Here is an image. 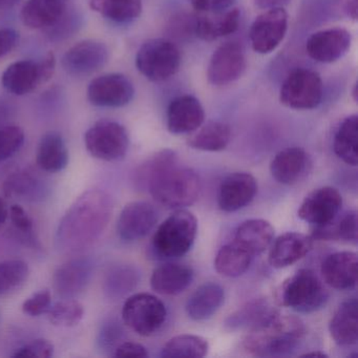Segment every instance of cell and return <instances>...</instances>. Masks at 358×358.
<instances>
[{
    "mask_svg": "<svg viewBox=\"0 0 358 358\" xmlns=\"http://www.w3.org/2000/svg\"><path fill=\"white\" fill-rule=\"evenodd\" d=\"M152 198L169 208L194 204L200 194V179L196 171L179 164L160 169L146 185Z\"/></svg>",
    "mask_w": 358,
    "mask_h": 358,
    "instance_id": "obj_3",
    "label": "cell"
},
{
    "mask_svg": "<svg viewBox=\"0 0 358 358\" xmlns=\"http://www.w3.org/2000/svg\"><path fill=\"white\" fill-rule=\"evenodd\" d=\"M358 305L355 299L343 301L329 324L331 337L337 345L350 347L358 341Z\"/></svg>",
    "mask_w": 358,
    "mask_h": 358,
    "instance_id": "obj_27",
    "label": "cell"
},
{
    "mask_svg": "<svg viewBox=\"0 0 358 358\" xmlns=\"http://www.w3.org/2000/svg\"><path fill=\"white\" fill-rule=\"evenodd\" d=\"M139 274L129 266L110 268L103 280V291L110 299H118L133 291L137 286Z\"/></svg>",
    "mask_w": 358,
    "mask_h": 358,
    "instance_id": "obj_37",
    "label": "cell"
},
{
    "mask_svg": "<svg viewBox=\"0 0 358 358\" xmlns=\"http://www.w3.org/2000/svg\"><path fill=\"white\" fill-rule=\"evenodd\" d=\"M352 35L343 28H331L313 33L306 43L308 56L320 64H333L349 51Z\"/></svg>",
    "mask_w": 358,
    "mask_h": 358,
    "instance_id": "obj_15",
    "label": "cell"
},
{
    "mask_svg": "<svg viewBox=\"0 0 358 358\" xmlns=\"http://www.w3.org/2000/svg\"><path fill=\"white\" fill-rule=\"evenodd\" d=\"M322 278L337 290L353 289L357 282V255L352 251L332 253L322 264Z\"/></svg>",
    "mask_w": 358,
    "mask_h": 358,
    "instance_id": "obj_22",
    "label": "cell"
},
{
    "mask_svg": "<svg viewBox=\"0 0 358 358\" xmlns=\"http://www.w3.org/2000/svg\"><path fill=\"white\" fill-rule=\"evenodd\" d=\"M312 247V241L299 232H286L278 236L269 252L270 265L276 269L289 267L303 259Z\"/></svg>",
    "mask_w": 358,
    "mask_h": 358,
    "instance_id": "obj_23",
    "label": "cell"
},
{
    "mask_svg": "<svg viewBox=\"0 0 358 358\" xmlns=\"http://www.w3.org/2000/svg\"><path fill=\"white\" fill-rule=\"evenodd\" d=\"M305 333V324L299 317L278 313L249 330L243 345L251 355L259 357L284 356L296 349Z\"/></svg>",
    "mask_w": 358,
    "mask_h": 358,
    "instance_id": "obj_2",
    "label": "cell"
},
{
    "mask_svg": "<svg viewBox=\"0 0 358 358\" xmlns=\"http://www.w3.org/2000/svg\"><path fill=\"white\" fill-rule=\"evenodd\" d=\"M90 6L117 24H129L142 13V0H90Z\"/></svg>",
    "mask_w": 358,
    "mask_h": 358,
    "instance_id": "obj_36",
    "label": "cell"
},
{
    "mask_svg": "<svg viewBox=\"0 0 358 358\" xmlns=\"http://www.w3.org/2000/svg\"><path fill=\"white\" fill-rule=\"evenodd\" d=\"M211 14L213 15L202 16L194 22V32L201 41H217L238 31L241 22L240 10L231 9Z\"/></svg>",
    "mask_w": 358,
    "mask_h": 358,
    "instance_id": "obj_26",
    "label": "cell"
},
{
    "mask_svg": "<svg viewBox=\"0 0 358 358\" xmlns=\"http://www.w3.org/2000/svg\"><path fill=\"white\" fill-rule=\"evenodd\" d=\"M135 96L133 83L122 74H106L90 83L87 97L100 108H122Z\"/></svg>",
    "mask_w": 358,
    "mask_h": 358,
    "instance_id": "obj_13",
    "label": "cell"
},
{
    "mask_svg": "<svg viewBox=\"0 0 358 358\" xmlns=\"http://www.w3.org/2000/svg\"><path fill=\"white\" fill-rule=\"evenodd\" d=\"M273 238L274 228L269 222L253 219L243 222L238 226L234 242L255 257L271 245Z\"/></svg>",
    "mask_w": 358,
    "mask_h": 358,
    "instance_id": "obj_25",
    "label": "cell"
},
{
    "mask_svg": "<svg viewBox=\"0 0 358 358\" xmlns=\"http://www.w3.org/2000/svg\"><path fill=\"white\" fill-rule=\"evenodd\" d=\"M291 0H253L259 9L270 10L275 8H284L290 3Z\"/></svg>",
    "mask_w": 358,
    "mask_h": 358,
    "instance_id": "obj_51",
    "label": "cell"
},
{
    "mask_svg": "<svg viewBox=\"0 0 358 358\" xmlns=\"http://www.w3.org/2000/svg\"><path fill=\"white\" fill-rule=\"evenodd\" d=\"M275 299L282 307L299 313H312L326 303L328 292L312 270L301 269L282 282Z\"/></svg>",
    "mask_w": 358,
    "mask_h": 358,
    "instance_id": "obj_4",
    "label": "cell"
},
{
    "mask_svg": "<svg viewBox=\"0 0 358 358\" xmlns=\"http://www.w3.org/2000/svg\"><path fill=\"white\" fill-rule=\"evenodd\" d=\"M303 357H320L324 358L327 357V354L324 353V352L316 351V352H309V353L303 354Z\"/></svg>",
    "mask_w": 358,
    "mask_h": 358,
    "instance_id": "obj_55",
    "label": "cell"
},
{
    "mask_svg": "<svg viewBox=\"0 0 358 358\" xmlns=\"http://www.w3.org/2000/svg\"><path fill=\"white\" fill-rule=\"evenodd\" d=\"M30 269L22 259L0 262V295H7L18 290L28 280Z\"/></svg>",
    "mask_w": 358,
    "mask_h": 358,
    "instance_id": "obj_40",
    "label": "cell"
},
{
    "mask_svg": "<svg viewBox=\"0 0 358 358\" xmlns=\"http://www.w3.org/2000/svg\"><path fill=\"white\" fill-rule=\"evenodd\" d=\"M343 206L338 190L326 186L310 192L299 209V219L315 226H324L336 219Z\"/></svg>",
    "mask_w": 358,
    "mask_h": 358,
    "instance_id": "obj_14",
    "label": "cell"
},
{
    "mask_svg": "<svg viewBox=\"0 0 358 358\" xmlns=\"http://www.w3.org/2000/svg\"><path fill=\"white\" fill-rule=\"evenodd\" d=\"M110 52L103 43L85 41L66 51L62 57V66L73 76L93 74L106 66Z\"/></svg>",
    "mask_w": 358,
    "mask_h": 358,
    "instance_id": "obj_16",
    "label": "cell"
},
{
    "mask_svg": "<svg viewBox=\"0 0 358 358\" xmlns=\"http://www.w3.org/2000/svg\"><path fill=\"white\" fill-rule=\"evenodd\" d=\"M357 0H347L345 12L348 16L353 20H357Z\"/></svg>",
    "mask_w": 358,
    "mask_h": 358,
    "instance_id": "obj_52",
    "label": "cell"
},
{
    "mask_svg": "<svg viewBox=\"0 0 358 358\" xmlns=\"http://www.w3.org/2000/svg\"><path fill=\"white\" fill-rule=\"evenodd\" d=\"M257 192V182L250 173H234L222 182L217 204L225 213H234L252 202Z\"/></svg>",
    "mask_w": 358,
    "mask_h": 358,
    "instance_id": "obj_19",
    "label": "cell"
},
{
    "mask_svg": "<svg viewBox=\"0 0 358 358\" xmlns=\"http://www.w3.org/2000/svg\"><path fill=\"white\" fill-rule=\"evenodd\" d=\"M121 330L117 324H106L102 327L98 337V343L102 349H110L117 345V341L120 338Z\"/></svg>",
    "mask_w": 358,
    "mask_h": 358,
    "instance_id": "obj_49",
    "label": "cell"
},
{
    "mask_svg": "<svg viewBox=\"0 0 358 358\" xmlns=\"http://www.w3.org/2000/svg\"><path fill=\"white\" fill-rule=\"evenodd\" d=\"M48 192V184L37 171L22 169L8 177L3 184V192L8 198L36 202L43 200Z\"/></svg>",
    "mask_w": 358,
    "mask_h": 358,
    "instance_id": "obj_28",
    "label": "cell"
},
{
    "mask_svg": "<svg viewBox=\"0 0 358 358\" xmlns=\"http://www.w3.org/2000/svg\"><path fill=\"white\" fill-rule=\"evenodd\" d=\"M194 280L192 268L182 264L169 263L156 268L150 278L152 290L163 295H178Z\"/></svg>",
    "mask_w": 358,
    "mask_h": 358,
    "instance_id": "obj_24",
    "label": "cell"
},
{
    "mask_svg": "<svg viewBox=\"0 0 358 358\" xmlns=\"http://www.w3.org/2000/svg\"><path fill=\"white\" fill-rule=\"evenodd\" d=\"M246 69V57L242 45L226 43L211 56L207 68V78L211 85L222 87L238 80Z\"/></svg>",
    "mask_w": 358,
    "mask_h": 358,
    "instance_id": "obj_12",
    "label": "cell"
},
{
    "mask_svg": "<svg viewBox=\"0 0 358 358\" xmlns=\"http://www.w3.org/2000/svg\"><path fill=\"white\" fill-rule=\"evenodd\" d=\"M198 220L187 210H177L157 229L152 238L155 253L162 259L183 257L194 245Z\"/></svg>",
    "mask_w": 358,
    "mask_h": 358,
    "instance_id": "obj_5",
    "label": "cell"
},
{
    "mask_svg": "<svg viewBox=\"0 0 358 358\" xmlns=\"http://www.w3.org/2000/svg\"><path fill=\"white\" fill-rule=\"evenodd\" d=\"M78 26V16L66 8L64 15L51 28L48 29L47 33L51 39H62L70 36L71 33Z\"/></svg>",
    "mask_w": 358,
    "mask_h": 358,
    "instance_id": "obj_46",
    "label": "cell"
},
{
    "mask_svg": "<svg viewBox=\"0 0 358 358\" xmlns=\"http://www.w3.org/2000/svg\"><path fill=\"white\" fill-rule=\"evenodd\" d=\"M204 121V108L194 96H179L167 108V129L173 135L194 133Z\"/></svg>",
    "mask_w": 358,
    "mask_h": 358,
    "instance_id": "obj_20",
    "label": "cell"
},
{
    "mask_svg": "<svg viewBox=\"0 0 358 358\" xmlns=\"http://www.w3.org/2000/svg\"><path fill=\"white\" fill-rule=\"evenodd\" d=\"M278 313L275 308L265 299H255L245 303L225 320L228 330H251L261 326L264 322Z\"/></svg>",
    "mask_w": 358,
    "mask_h": 358,
    "instance_id": "obj_31",
    "label": "cell"
},
{
    "mask_svg": "<svg viewBox=\"0 0 358 358\" xmlns=\"http://www.w3.org/2000/svg\"><path fill=\"white\" fill-rule=\"evenodd\" d=\"M164 303L148 293H137L125 301L122 308V320L129 329L141 335L156 334L166 320Z\"/></svg>",
    "mask_w": 358,
    "mask_h": 358,
    "instance_id": "obj_8",
    "label": "cell"
},
{
    "mask_svg": "<svg viewBox=\"0 0 358 358\" xmlns=\"http://www.w3.org/2000/svg\"><path fill=\"white\" fill-rule=\"evenodd\" d=\"M311 159L301 148H289L275 155L270 164L272 177L284 185H295L309 175Z\"/></svg>",
    "mask_w": 358,
    "mask_h": 358,
    "instance_id": "obj_21",
    "label": "cell"
},
{
    "mask_svg": "<svg viewBox=\"0 0 358 358\" xmlns=\"http://www.w3.org/2000/svg\"><path fill=\"white\" fill-rule=\"evenodd\" d=\"M89 257L70 259L56 270L53 276L54 291L62 299H75L85 291L94 272Z\"/></svg>",
    "mask_w": 358,
    "mask_h": 358,
    "instance_id": "obj_18",
    "label": "cell"
},
{
    "mask_svg": "<svg viewBox=\"0 0 358 358\" xmlns=\"http://www.w3.org/2000/svg\"><path fill=\"white\" fill-rule=\"evenodd\" d=\"M66 8V0H28L22 7L20 17L29 28L48 30L64 15Z\"/></svg>",
    "mask_w": 358,
    "mask_h": 358,
    "instance_id": "obj_29",
    "label": "cell"
},
{
    "mask_svg": "<svg viewBox=\"0 0 358 358\" xmlns=\"http://www.w3.org/2000/svg\"><path fill=\"white\" fill-rule=\"evenodd\" d=\"M54 355V345L47 339H35L16 350L13 357L16 358H50Z\"/></svg>",
    "mask_w": 358,
    "mask_h": 358,
    "instance_id": "obj_44",
    "label": "cell"
},
{
    "mask_svg": "<svg viewBox=\"0 0 358 358\" xmlns=\"http://www.w3.org/2000/svg\"><path fill=\"white\" fill-rule=\"evenodd\" d=\"M85 143L94 158L108 162L119 161L129 150V133L116 121L100 120L85 133Z\"/></svg>",
    "mask_w": 358,
    "mask_h": 358,
    "instance_id": "obj_9",
    "label": "cell"
},
{
    "mask_svg": "<svg viewBox=\"0 0 358 358\" xmlns=\"http://www.w3.org/2000/svg\"><path fill=\"white\" fill-rule=\"evenodd\" d=\"M114 351V356H116V357H148V352L146 348L140 345V343H133V341H125V343H119Z\"/></svg>",
    "mask_w": 358,
    "mask_h": 358,
    "instance_id": "obj_48",
    "label": "cell"
},
{
    "mask_svg": "<svg viewBox=\"0 0 358 358\" xmlns=\"http://www.w3.org/2000/svg\"><path fill=\"white\" fill-rule=\"evenodd\" d=\"M225 299L224 289L215 282H206L199 287L186 303V313L192 320H208L221 307Z\"/></svg>",
    "mask_w": 358,
    "mask_h": 358,
    "instance_id": "obj_30",
    "label": "cell"
},
{
    "mask_svg": "<svg viewBox=\"0 0 358 358\" xmlns=\"http://www.w3.org/2000/svg\"><path fill=\"white\" fill-rule=\"evenodd\" d=\"M190 5L202 13H221L227 11L236 0H189Z\"/></svg>",
    "mask_w": 358,
    "mask_h": 358,
    "instance_id": "obj_47",
    "label": "cell"
},
{
    "mask_svg": "<svg viewBox=\"0 0 358 358\" xmlns=\"http://www.w3.org/2000/svg\"><path fill=\"white\" fill-rule=\"evenodd\" d=\"M231 139L229 125L220 121H208L201 125L187 140L188 146L203 152H221Z\"/></svg>",
    "mask_w": 358,
    "mask_h": 358,
    "instance_id": "obj_33",
    "label": "cell"
},
{
    "mask_svg": "<svg viewBox=\"0 0 358 358\" xmlns=\"http://www.w3.org/2000/svg\"><path fill=\"white\" fill-rule=\"evenodd\" d=\"M112 199L102 190H87L66 211L56 232V247L62 253H76L93 245L112 217Z\"/></svg>",
    "mask_w": 358,
    "mask_h": 358,
    "instance_id": "obj_1",
    "label": "cell"
},
{
    "mask_svg": "<svg viewBox=\"0 0 358 358\" xmlns=\"http://www.w3.org/2000/svg\"><path fill=\"white\" fill-rule=\"evenodd\" d=\"M8 217H9V208L5 201L0 198V227L7 221Z\"/></svg>",
    "mask_w": 358,
    "mask_h": 358,
    "instance_id": "obj_53",
    "label": "cell"
},
{
    "mask_svg": "<svg viewBox=\"0 0 358 358\" xmlns=\"http://www.w3.org/2000/svg\"><path fill=\"white\" fill-rule=\"evenodd\" d=\"M357 131V116L351 115L341 123L333 140L335 155L351 166H356L358 162Z\"/></svg>",
    "mask_w": 358,
    "mask_h": 358,
    "instance_id": "obj_34",
    "label": "cell"
},
{
    "mask_svg": "<svg viewBox=\"0 0 358 358\" xmlns=\"http://www.w3.org/2000/svg\"><path fill=\"white\" fill-rule=\"evenodd\" d=\"M24 143V133L17 125L0 127V163L16 154Z\"/></svg>",
    "mask_w": 358,
    "mask_h": 358,
    "instance_id": "obj_42",
    "label": "cell"
},
{
    "mask_svg": "<svg viewBox=\"0 0 358 358\" xmlns=\"http://www.w3.org/2000/svg\"><path fill=\"white\" fill-rule=\"evenodd\" d=\"M50 322L57 327H74L81 322L85 315L83 306L74 299H62L57 303H52L48 310Z\"/></svg>",
    "mask_w": 358,
    "mask_h": 358,
    "instance_id": "obj_41",
    "label": "cell"
},
{
    "mask_svg": "<svg viewBox=\"0 0 358 358\" xmlns=\"http://www.w3.org/2000/svg\"><path fill=\"white\" fill-rule=\"evenodd\" d=\"M206 339L198 335H178L169 339L162 349L163 357H204L208 352Z\"/></svg>",
    "mask_w": 358,
    "mask_h": 358,
    "instance_id": "obj_39",
    "label": "cell"
},
{
    "mask_svg": "<svg viewBox=\"0 0 358 358\" xmlns=\"http://www.w3.org/2000/svg\"><path fill=\"white\" fill-rule=\"evenodd\" d=\"M56 59L49 53L41 62L20 60L8 66L1 81L3 87L14 95L24 96L47 83L55 72Z\"/></svg>",
    "mask_w": 358,
    "mask_h": 358,
    "instance_id": "obj_10",
    "label": "cell"
},
{
    "mask_svg": "<svg viewBox=\"0 0 358 358\" xmlns=\"http://www.w3.org/2000/svg\"><path fill=\"white\" fill-rule=\"evenodd\" d=\"M288 30V14L284 8L266 10L251 24L250 37L253 51L266 55L280 45Z\"/></svg>",
    "mask_w": 358,
    "mask_h": 358,
    "instance_id": "obj_11",
    "label": "cell"
},
{
    "mask_svg": "<svg viewBox=\"0 0 358 358\" xmlns=\"http://www.w3.org/2000/svg\"><path fill=\"white\" fill-rule=\"evenodd\" d=\"M322 96L324 85L320 74L299 68L292 71L282 83L280 101L292 110H314L322 103Z\"/></svg>",
    "mask_w": 358,
    "mask_h": 358,
    "instance_id": "obj_7",
    "label": "cell"
},
{
    "mask_svg": "<svg viewBox=\"0 0 358 358\" xmlns=\"http://www.w3.org/2000/svg\"><path fill=\"white\" fill-rule=\"evenodd\" d=\"M181 59V52L173 41L165 38L150 39L138 51L136 66L148 80L161 83L177 74Z\"/></svg>",
    "mask_w": 358,
    "mask_h": 358,
    "instance_id": "obj_6",
    "label": "cell"
},
{
    "mask_svg": "<svg viewBox=\"0 0 358 358\" xmlns=\"http://www.w3.org/2000/svg\"><path fill=\"white\" fill-rule=\"evenodd\" d=\"M36 162L45 173H59L69 164V150L59 133L50 131L41 138L37 148Z\"/></svg>",
    "mask_w": 358,
    "mask_h": 358,
    "instance_id": "obj_32",
    "label": "cell"
},
{
    "mask_svg": "<svg viewBox=\"0 0 358 358\" xmlns=\"http://www.w3.org/2000/svg\"><path fill=\"white\" fill-rule=\"evenodd\" d=\"M20 41V34L13 29H0V58L11 53Z\"/></svg>",
    "mask_w": 358,
    "mask_h": 358,
    "instance_id": "obj_50",
    "label": "cell"
},
{
    "mask_svg": "<svg viewBox=\"0 0 358 358\" xmlns=\"http://www.w3.org/2000/svg\"><path fill=\"white\" fill-rule=\"evenodd\" d=\"M10 219L14 229L20 234V238L31 246L36 247L38 242L34 236V223L30 215L20 205H13L9 210Z\"/></svg>",
    "mask_w": 358,
    "mask_h": 358,
    "instance_id": "obj_43",
    "label": "cell"
},
{
    "mask_svg": "<svg viewBox=\"0 0 358 358\" xmlns=\"http://www.w3.org/2000/svg\"><path fill=\"white\" fill-rule=\"evenodd\" d=\"M51 305V291L45 289V290L34 293L32 296L27 299L22 303V311L30 316L43 315V314L47 313Z\"/></svg>",
    "mask_w": 358,
    "mask_h": 358,
    "instance_id": "obj_45",
    "label": "cell"
},
{
    "mask_svg": "<svg viewBox=\"0 0 358 358\" xmlns=\"http://www.w3.org/2000/svg\"><path fill=\"white\" fill-rule=\"evenodd\" d=\"M158 215L150 203L136 201L121 211L117 222V232L121 240L135 242L145 238L156 226Z\"/></svg>",
    "mask_w": 358,
    "mask_h": 358,
    "instance_id": "obj_17",
    "label": "cell"
},
{
    "mask_svg": "<svg viewBox=\"0 0 358 358\" xmlns=\"http://www.w3.org/2000/svg\"><path fill=\"white\" fill-rule=\"evenodd\" d=\"M336 220V219H335ZM324 226H317L314 229L313 236L322 240L343 241L348 243L357 242V213L349 211L343 217Z\"/></svg>",
    "mask_w": 358,
    "mask_h": 358,
    "instance_id": "obj_38",
    "label": "cell"
},
{
    "mask_svg": "<svg viewBox=\"0 0 358 358\" xmlns=\"http://www.w3.org/2000/svg\"><path fill=\"white\" fill-rule=\"evenodd\" d=\"M253 257L232 242L220 249L215 259L217 273L226 278H238L248 270Z\"/></svg>",
    "mask_w": 358,
    "mask_h": 358,
    "instance_id": "obj_35",
    "label": "cell"
},
{
    "mask_svg": "<svg viewBox=\"0 0 358 358\" xmlns=\"http://www.w3.org/2000/svg\"><path fill=\"white\" fill-rule=\"evenodd\" d=\"M22 0H0V12L7 11L15 7Z\"/></svg>",
    "mask_w": 358,
    "mask_h": 358,
    "instance_id": "obj_54",
    "label": "cell"
},
{
    "mask_svg": "<svg viewBox=\"0 0 358 358\" xmlns=\"http://www.w3.org/2000/svg\"><path fill=\"white\" fill-rule=\"evenodd\" d=\"M356 89H357V87H356V85H354V89H353V98H354V100H355L356 101V98H357V93H356Z\"/></svg>",
    "mask_w": 358,
    "mask_h": 358,
    "instance_id": "obj_56",
    "label": "cell"
}]
</instances>
